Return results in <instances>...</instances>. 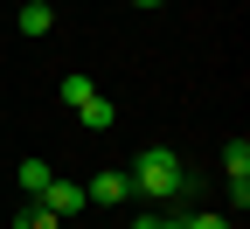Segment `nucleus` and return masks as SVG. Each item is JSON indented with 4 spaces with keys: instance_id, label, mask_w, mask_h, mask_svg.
I'll return each instance as SVG.
<instances>
[{
    "instance_id": "nucleus-8",
    "label": "nucleus",
    "mask_w": 250,
    "mask_h": 229,
    "mask_svg": "<svg viewBox=\"0 0 250 229\" xmlns=\"http://www.w3.org/2000/svg\"><path fill=\"white\" fill-rule=\"evenodd\" d=\"M77 118H83V125H90V132H104V125H111V118H118V104H111V97H90V104H83V111H77Z\"/></svg>"
},
{
    "instance_id": "nucleus-5",
    "label": "nucleus",
    "mask_w": 250,
    "mask_h": 229,
    "mask_svg": "<svg viewBox=\"0 0 250 229\" xmlns=\"http://www.w3.org/2000/svg\"><path fill=\"white\" fill-rule=\"evenodd\" d=\"M14 28H21V35H49V28H56V7H49V0H21Z\"/></svg>"
},
{
    "instance_id": "nucleus-6",
    "label": "nucleus",
    "mask_w": 250,
    "mask_h": 229,
    "mask_svg": "<svg viewBox=\"0 0 250 229\" xmlns=\"http://www.w3.org/2000/svg\"><path fill=\"white\" fill-rule=\"evenodd\" d=\"M14 181H21V187H28V194L42 202V187L56 181V167H49V160H21V167H14Z\"/></svg>"
},
{
    "instance_id": "nucleus-4",
    "label": "nucleus",
    "mask_w": 250,
    "mask_h": 229,
    "mask_svg": "<svg viewBox=\"0 0 250 229\" xmlns=\"http://www.w3.org/2000/svg\"><path fill=\"white\" fill-rule=\"evenodd\" d=\"M83 194H90V202H98V208H118L125 194H132V174H125V167H111V174H98V181H90Z\"/></svg>"
},
{
    "instance_id": "nucleus-2",
    "label": "nucleus",
    "mask_w": 250,
    "mask_h": 229,
    "mask_svg": "<svg viewBox=\"0 0 250 229\" xmlns=\"http://www.w3.org/2000/svg\"><path fill=\"white\" fill-rule=\"evenodd\" d=\"M83 202H90V194H83V181H62V174H56V181L42 187V208H49V215H62V222H70Z\"/></svg>"
},
{
    "instance_id": "nucleus-9",
    "label": "nucleus",
    "mask_w": 250,
    "mask_h": 229,
    "mask_svg": "<svg viewBox=\"0 0 250 229\" xmlns=\"http://www.w3.org/2000/svg\"><path fill=\"white\" fill-rule=\"evenodd\" d=\"M14 229H62V215H49L42 202H28V208L14 215Z\"/></svg>"
},
{
    "instance_id": "nucleus-11",
    "label": "nucleus",
    "mask_w": 250,
    "mask_h": 229,
    "mask_svg": "<svg viewBox=\"0 0 250 229\" xmlns=\"http://www.w3.org/2000/svg\"><path fill=\"white\" fill-rule=\"evenodd\" d=\"M132 229H153V215H139V222H132Z\"/></svg>"
},
{
    "instance_id": "nucleus-3",
    "label": "nucleus",
    "mask_w": 250,
    "mask_h": 229,
    "mask_svg": "<svg viewBox=\"0 0 250 229\" xmlns=\"http://www.w3.org/2000/svg\"><path fill=\"white\" fill-rule=\"evenodd\" d=\"M223 174H229V194H236V208H243V202H250V146H243V139L223 146Z\"/></svg>"
},
{
    "instance_id": "nucleus-12",
    "label": "nucleus",
    "mask_w": 250,
    "mask_h": 229,
    "mask_svg": "<svg viewBox=\"0 0 250 229\" xmlns=\"http://www.w3.org/2000/svg\"><path fill=\"white\" fill-rule=\"evenodd\" d=\"M132 7H160V0H132Z\"/></svg>"
},
{
    "instance_id": "nucleus-7",
    "label": "nucleus",
    "mask_w": 250,
    "mask_h": 229,
    "mask_svg": "<svg viewBox=\"0 0 250 229\" xmlns=\"http://www.w3.org/2000/svg\"><path fill=\"white\" fill-rule=\"evenodd\" d=\"M90 97H98V83H90V77H77V70L62 77V104H70V111H83Z\"/></svg>"
},
{
    "instance_id": "nucleus-10",
    "label": "nucleus",
    "mask_w": 250,
    "mask_h": 229,
    "mask_svg": "<svg viewBox=\"0 0 250 229\" xmlns=\"http://www.w3.org/2000/svg\"><path fill=\"white\" fill-rule=\"evenodd\" d=\"M188 229H236L229 215H188Z\"/></svg>"
},
{
    "instance_id": "nucleus-1",
    "label": "nucleus",
    "mask_w": 250,
    "mask_h": 229,
    "mask_svg": "<svg viewBox=\"0 0 250 229\" xmlns=\"http://www.w3.org/2000/svg\"><path fill=\"white\" fill-rule=\"evenodd\" d=\"M181 187H188V167H181V153H174V146H146V153L132 160V194L181 202Z\"/></svg>"
}]
</instances>
